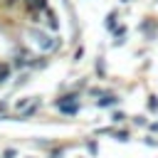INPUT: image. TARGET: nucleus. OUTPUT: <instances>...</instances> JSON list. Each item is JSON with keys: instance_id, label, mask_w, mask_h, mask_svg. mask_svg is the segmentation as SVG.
<instances>
[{"instance_id": "obj_2", "label": "nucleus", "mask_w": 158, "mask_h": 158, "mask_svg": "<svg viewBox=\"0 0 158 158\" xmlns=\"http://www.w3.org/2000/svg\"><path fill=\"white\" fill-rule=\"evenodd\" d=\"M109 104H116V99H114V96H106V99L99 101V106H109Z\"/></svg>"}, {"instance_id": "obj_4", "label": "nucleus", "mask_w": 158, "mask_h": 158, "mask_svg": "<svg viewBox=\"0 0 158 158\" xmlns=\"http://www.w3.org/2000/svg\"><path fill=\"white\" fill-rule=\"evenodd\" d=\"M15 156H17V151H15V148H7V151L2 153V158H15Z\"/></svg>"}, {"instance_id": "obj_5", "label": "nucleus", "mask_w": 158, "mask_h": 158, "mask_svg": "<svg viewBox=\"0 0 158 158\" xmlns=\"http://www.w3.org/2000/svg\"><path fill=\"white\" fill-rule=\"evenodd\" d=\"M7 74H10V69H5V67H0V81H2V79H7Z\"/></svg>"}, {"instance_id": "obj_3", "label": "nucleus", "mask_w": 158, "mask_h": 158, "mask_svg": "<svg viewBox=\"0 0 158 158\" xmlns=\"http://www.w3.org/2000/svg\"><path fill=\"white\" fill-rule=\"evenodd\" d=\"M62 153H64L62 148H52V151H49V158H62Z\"/></svg>"}, {"instance_id": "obj_1", "label": "nucleus", "mask_w": 158, "mask_h": 158, "mask_svg": "<svg viewBox=\"0 0 158 158\" xmlns=\"http://www.w3.org/2000/svg\"><path fill=\"white\" fill-rule=\"evenodd\" d=\"M114 136H116V141H121V143H123V141H128V133H126V131H116Z\"/></svg>"}, {"instance_id": "obj_6", "label": "nucleus", "mask_w": 158, "mask_h": 158, "mask_svg": "<svg viewBox=\"0 0 158 158\" xmlns=\"http://www.w3.org/2000/svg\"><path fill=\"white\" fill-rule=\"evenodd\" d=\"M146 146H158V141H156V138H151V136H148V138H146Z\"/></svg>"}]
</instances>
